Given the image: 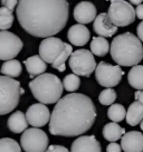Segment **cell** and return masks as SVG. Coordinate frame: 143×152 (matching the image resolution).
<instances>
[{
	"mask_svg": "<svg viewBox=\"0 0 143 152\" xmlns=\"http://www.w3.org/2000/svg\"><path fill=\"white\" fill-rule=\"evenodd\" d=\"M136 33H138V38L143 43V20L136 27Z\"/></svg>",
	"mask_w": 143,
	"mask_h": 152,
	"instance_id": "cell-34",
	"label": "cell"
},
{
	"mask_svg": "<svg viewBox=\"0 0 143 152\" xmlns=\"http://www.w3.org/2000/svg\"><path fill=\"white\" fill-rule=\"evenodd\" d=\"M116 100V93L113 88H106L98 95V101L102 105H112Z\"/></svg>",
	"mask_w": 143,
	"mask_h": 152,
	"instance_id": "cell-30",
	"label": "cell"
},
{
	"mask_svg": "<svg viewBox=\"0 0 143 152\" xmlns=\"http://www.w3.org/2000/svg\"><path fill=\"white\" fill-rule=\"evenodd\" d=\"M121 149L124 152H143V134L139 131L124 133L121 139Z\"/></svg>",
	"mask_w": 143,
	"mask_h": 152,
	"instance_id": "cell-14",
	"label": "cell"
},
{
	"mask_svg": "<svg viewBox=\"0 0 143 152\" xmlns=\"http://www.w3.org/2000/svg\"><path fill=\"white\" fill-rule=\"evenodd\" d=\"M106 152H121V145L116 142H111L106 148Z\"/></svg>",
	"mask_w": 143,
	"mask_h": 152,
	"instance_id": "cell-33",
	"label": "cell"
},
{
	"mask_svg": "<svg viewBox=\"0 0 143 152\" xmlns=\"http://www.w3.org/2000/svg\"><path fill=\"white\" fill-rule=\"evenodd\" d=\"M20 145L26 152H45L48 148V137L38 128L26 129L20 137Z\"/></svg>",
	"mask_w": 143,
	"mask_h": 152,
	"instance_id": "cell-8",
	"label": "cell"
},
{
	"mask_svg": "<svg viewBox=\"0 0 143 152\" xmlns=\"http://www.w3.org/2000/svg\"><path fill=\"white\" fill-rule=\"evenodd\" d=\"M69 67L77 76L90 77L96 68V61L92 52L87 49H77L69 56Z\"/></svg>",
	"mask_w": 143,
	"mask_h": 152,
	"instance_id": "cell-6",
	"label": "cell"
},
{
	"mask_svg": "<svg viewBox=\"0 0 143 152\" xmlns=\"http://www.w3.org/2000/svg\"><path fill=\"white\" fill-rule=\"evenodd\" d=\"M101 143L94 135H82L72 143L71 152H101Z\"/></svg>",
	"mask_w": 143,
	"mask_h": 152,
	"instance_id": "cell-15",
	"label": "cell"
},
{
	"mask_svg": "<svg viewBox=\"0 0 143 152\" xmlns=\"http://www.w3.org/2000/svg\"><path fill=\"white\" fill-rule=\"evenodd\" d=\"M24 64L30 77L44 74L45 71L47 69V64L40 58L39 55H34V56L27 58L24 62Z\"/></svg>",
	"mask_w": 143,
	"mask_h": 152,
	"instance_id": "cell-19",
	"label": "cell"
},
{
	"mask_svg": "<svg viewBox=\"0 0 143 152\" xmlns=\"http://www.w3.org/2000/svg\"><path fill=\"white\" fill-rule=\"evenodd\" d=\"M142 1L143 0H130V2H131V4H133V5H141V4H142Z\"/></svg>",
	"mask_w": 143,
	"mask_h": 152,
	"instance_id": "cell-37",
	"label": "cell"
},
{
	"mask_svg": "<svg viewBox=\"0 0 143 152\" xmlns=\"http://www.w3.org/2000/svg\"><path fill=\"white\" fill-rule=\"evenodd\" d=\"M0 152H21V147L14 139L2 138L0 139Z\"/></svg>",
	"mask_w": 143,
	"mask_h": 152,
	"instance_id": "cell-28",
	"label": "cell"
},
{
	"mask_svg": "<svg viewBox=\"0 0 143 152\" xmlns=\"http://www.w3.org/2000/svg\"><path fill=\"white\" fill-rule=\"evenodd\" d=\"M140 128H141V130L143 131V120L141 121V123H140Z\"/></svg>",
	"mask_w": 143,
	"mask_h": 152,
	"instance_id": "cell-38",
	"label": "cell"
},
{
	"mask_svg": "<svg viewBox=\"0 0 143 152\" xmlns=\"http://www.w3.org/2000/svg\"><path fill=\"white\" fill-rule=\"evenodd\" d=\"M20 83L8 76H0V115L12 112L19 103L20 95L24 94Z\"/></svg>",
	"mask_w": 143,
	"mask_h": 152,
	"instance_id": "cell-5",
	"label": "cell"
},
{
	"mask_svg": "<svg viewBox=\"0 0 143 152\" xmlns=\"http://www.w3.org/2000/svg\"><path fill=\"white\" fill-rule=\"evenodd\" d=\"M73 53V47L72 45L65 43V47L63 49V52L58 55V57L55 59V62L52 64V66L57 69L59 72H64L66 69V66H65V63H66L67 58H69L71 54Z\"/></svg>",
	"mask_w": 143,
	"mask_h": 152,
	"instance_id": "cell-25",
	"label": "cell"
},
{
	"mask_svg": "<svg viewBox=\"0 0 143 152\" xmlns=\"http://www.w3.org/2000/svg\"><path fill=\"white\" fill-rule=\"evenodd\" d=\"M0 2H1L2 7H5V8L12 11L15 9V7L17 6V4H18V0H1Z\"/></svg>",
	"mask_w": 143,
	"mask_h": 152,
	"instance_id": "cell-31",
	"label": "cell"
},
{
	"mask_svg": "<svg viewBox=\"0 0 143 152\" xmlns=\"http://www.w3.org/2000/svg\"><path fill=\"white\" fill-rule=\"evenodd\" d=\"M126 110L122 104H112L107 110V116L112 122H121L125 119Z\"/></svg>",
	"mask_w": 143,
	"mask_h": 152,
	"instance_id": "cell-26",
	"label": "cell"
},
{
	"mask_svg": "<svg viewBox=\"0 0 143 152\" xmlns=\"http://www.w3.org/2000/svg\"><path fill=\"white\" fill-rule=\"evenodd\" d=\"M34 97L43 104H54L63 95V83L56 75L44 73L29 83Z\"/></svg>",
	"mask_w": 143,
	"mask_h": 152,
	"instance_id": "cell-4",
	"label": "cell"
},
{
	"mask_svg": "<svg viewBox=\"0 0 143 152\" xmlns=\"http://www.w3.org/2000/svg\"><path fill=\"white\" fill-rule=\"evenodd\" d=\"M26 119L28 124L34 128H42L49 122L50 113L49 110L43 103H36L30 105L26 112Z\"/></svg>",
	"mask_w": 143,
	"mask_h": 152,
	"instance_id": "cell-12",
	"label": "cell"
},
{
	"mask_svg": "<svg viewBox=\"0 0 143 152\" xmlns=\"http://www.w3.org/2000/svg\"><path fill=\"white\" fill-rule=\"evenodd\" d=\"M14 24L12 11L5 7L0 8V30H8Z\"/></svg>",
	"mask_w": 143,
	"mask_h": 152,
	"instance_id": "cell-27",
	"label": "cell"
},
{
	"mask_svg": "<svg viewBox=\"0 0 143 152\" xmlns=\"http://www.w3.org/2000/svg\"><path fill=\"white\" fill-rule=\"evenodd\" d=\"M67 0H19L16 15L26 33L34 37H53L68 21Z\"/></svg>",
	"mask_w": 143,
	"mask_h": 152,
	"instance_id": "cell-1",
	"label": "cell"
},
{
	"mask_svg": "<svg viewBox=\"0 0 143 152\" xmlns=\"http://www.w3.org/2000/svg\"><path fill=\"white\" fill-rule=\"evenodd\" d=\"M93 28L98 36L104 38L112 37L117 31V27L111 21L107 14H105V12H102L98 16H96L94 19Z\"/></svg>",
	"mask_w": 143,
	"mask_h": 152,
	"instance_id": "cell-16",
	"label": "cell"
},
{
	"mask_svg": "<svg viewBox=\"0 0 143 152\" xmlns=\"http://www.w3.org/2000/svg\"><path fill=\"white\" fill-rule=\"evenodd\" d=\"M134 97H135V100L138 101V102L143 104V91H136L134 93Z\"/></svg>",
	"mask_w": 143,
	"mask_h": 152,
	"instance_id": "cell-36",
	"label": "cell"
},
{
	"mask_svg": "<svg viewBox=\"0 0 143 152\" xmlns=\"http://www.w3.org/2000/svg\"><path fill=\"white\" fill-rule=\"evenodd\" d=\"M45 152H69V151L65 147H63V145L53 144V145H49V148H47Z\"/></svg>",
	"mask_w": 143,
	"mask_h": 152,
	"instance_id": "cell-32",
	"label": "cell"
},
{
	"mask_svg": "<svg viewBox=\"0 0 143 152\" xmlns=\"http://www.w3.org/2000/svg\"><path fill=\"white\" fill-rule=\"evenodd\" d=\"M124 72L119 65H112L106 62H101L95 68V77L98 84L103 87L112 88L119 84Z\"/></svg>",
	"mask_w": 143,
	"mask_h": 152,
	"instance_id": "cell-9",
	"label": "cell"
},
{
	"mask_svg": "<svg viewBox=\"0 0 143 152\" xmlns=\"http://www.w3.org/2000/svg\"><path fill=\"white\" fill-rule=\"evenodd\" d=\"M7 125L12 133H21L27 129L28 122L25 113H23L21 111H16L9 116V119L7 121Z\"/></svg>",
	"mask_w": 143,
	"mask_h": 152,
	"instance_id": "cell-18",
	"label": "cell"
},
{
	"mask_svg": "<svg viewBox=\"0 0 143 152\" xmlns=\"http://www.w3.org/2000/svg\"><path fill=\"white\" fill-rule=\"evenodd\" d=\"M126 123L131 126H135L143 120V104L138 101L133 102L126 111Z\"/></svg>",
	"mask_w": 143,
	"mask_h": 152,
	"instance_id": "cell-20",
	"label": "cell"
},
{
	"mask_svg": "<svg viewBox=\"0 0 143 152\" xmlns=\"http://www.w3.org/2000/svg\"><path fill=\"white\" fill-rule=\"evenodd\" d=\"M21 64L19 61H16V59H9V61H6L2 66H1V73L5 76L15 78V77H18L21 74Z\"/></svg>",
	"mask_w": 143,
	"mask_h": 152,
	"instance_id": "cell-24",
	"label": "cell"
},
{
	"mask_svg": "<svg viewBox=\"0 0 143 152\" xmlns=\"http://www.w3.org/2000/svg\"><path fill=\"white\" fill-rule=\"evenodd\" d=\"M135 17H138L139 19L143 20V5H138L136 9H135Z\"/></svg>",
	"mask_w": 143,
	"mask_h": 152,
	"instance_id": "cell-35",
	"label": "cell"
},
{
	"mask_svg": "<svg viewBox=\"0 0 143 152\" xmlns=\"http://www.w3.org/2000/svg\"><path fill=\"white\" fill-rule=\"evenodd\" d=\"M24 47V43L17 35L7 30L0 31V61L14 59Z\"/></svg>",
	"mask_w": 143,
	"mask_h": 152,
	"instance_id": "cell-10",
	"label": "cell"
},
{
	"mask_svg": "<svg viewBox=\"0 0 143 152\" xmlns=\"http://www.w3.org/2000/svg\"><path fill=\"white\" fill-rule=\"evenodd\" d=\"M102 132H103V137L106 141L115 142L122 138V135L125 133V129L121 128V125H119L115 122H111V123L105 124Z\"/></svg>",
	"mask_w": 143,
	"mask_h": 152,
	"instance_id": "cell-21",
	"label": "cell"
},
{
	"mask_svg": "<svg viewBox=\"0 0 143 152\" xmlns=\"http://www.w3.org/2000/svg\"><path fill=\"white\" fill-rule=\"evenodd\" d=\"M96 12L97 10L94 4L90 1H81L75 6L73 16L77 23H80L81 25H86L92 23L95 19Z\"/></svg>",
	"mask_w": 143,
	"mask_h": 152,
	"instance_id": "cell-13",
	"label": "cell"
},
{
	"mask_svg": "<svg viewBox=\"0 0 143 152\" xmlns=\"http://www.w3.org/2000/svg\"><path fill=\"white\" fill-rule=\"evenodd\" d=\"M107 16L116 27H125L135 20V9L124 0H112Z\"/></svg>",
	"mask_w": 143,
	"mask_h": 152,
	"instance_id": "cell-7",
	"label": "cell"
},
{
	"mask_svg": "<svg viewBox=\"0 0 143 152\" xmlns=\"http://www.w3.org/2000/svg\"><path fill=\"white\" fill-rule=\"evenodd\" d=\"M65 43L57 37L45 38L39 45V56L46 64H53L63 52Z\"/></svg>",
	"mask_w": 143,
	"mask_h": 152,
	"instance_id": "cell-11",
	"label": "cell"
},
{
	"mask_svg": "<svg viewBox=\"0 0 143 152\" xmlns=\"http://www.w3.org/2000/svg\"><path fill=\"white\" fill-rule=\"evenodd\" d=\"M91 52L93 55L103 57L110 52V44L104 37H94L91 43Z\"/></svg>",
	"mask_w": 143,
	"mask_h": 152,
	"instance_id": "cell-23",
	"label": "cell"
},
{
	"mask_svg": "<svg viewBox=\"0 0 143 152\" xmlns=\"http://www.w3.org/2000/svg\"><path fill=\"white\" fill-rule=\"evenodd\" d=\"M129 84L138 91H143V65H135L128 74Z\"/></svg>",
	"mask_w": 143,
	"mask_h": 152,
	"instance_id": "cell-22",
	"label": "cell"
},
{
	"mask_svg": "<svg viewBox=\"0 0 143 152\" xmlns=\"http://www.w3.org/2000/svg\"><path fill=\"white\" fill-rule=\"evenodd\" d=\"M81 85V80L77 75H75L74 73L66 75L64 77V81H63V87L68 92H75L80 88Z\"/></svg>",
	"mask_w": 143,
	"mask_h": 152,
	"instance_id": "cell-29",
	"label": "cell"
},
{
	"mask_svg": "<svg viewBox=\"0 0 143 152\" xmlns=\"http://www.w3.org/2000/svg\"><path fill=\"white\" fill-rule=\"evenodd\" d=\"M110 53L119 66H135L142 61L143 46L135 35L124 33L112 40Z\"/></svg>",
	"mask_w": 143,
	"mask_h": 152,
	"instance_id": "cell-3",
	"label": "cell"
},
{
	"mask_svg": "<svg viewBox=\"0 0 143 152\" xmlns=\"http://www.w3.org/2000/svg\"><path fill=\"white\" fill-rule=\"evenodd\" d=\"M96 119L93 101L81 93H71L56 102L50 113L49 132L53 135L77 137L88 131Z\"/></svg>",
	"mask_w": 143,
	"mask_h": 152,
	"instance_id": "cell-2",
	"label": "cell"
},
{
	"mask_svg": "<svg viewBox=\"0 0 143 152\" xmlns=\"http://www.w3.org/2000/svg\"><path fill=\"white\" fill-rule=\"evenodd\" d=\"M67 38L69 43L74 46H84L88 43L91 38V33L85 25H74L68 29Z\"/></svg>",
	"mask_w": 143,
	"mask_h": 152,
	"instance_id": "cell-17",
	"label": "cell"
}]
</instances>
